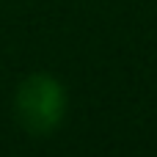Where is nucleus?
Returning a JSON list of instances; mask_svg holds the SVG:
<instances>
[{"label":"nucleus","mask_w":157,"mask_h":157,"mask_svg":"<svg viewBox=\"0 0 157 157\" xmlns=\"http://www.w3.org/2000/svg\"><path fill=\"white\" fill-rule=\"evenodd\" d=\"M14 110H17V121L30 135H47L63 119L66 110L63 86L50 75H30L17 88Z\"/></svg>","instance_id":"f257e3e1"}]
</instances>
